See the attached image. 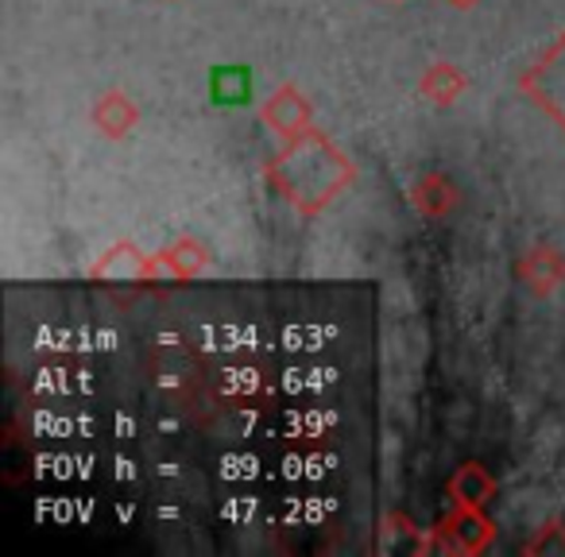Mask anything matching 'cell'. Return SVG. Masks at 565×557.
I'll use <instances>...</instances> for the list:
<instances>
[{
	"label": "cell",
	"instance_id": "6da1fadb",
	"mask_svg": "<svg viewBox=\"0 0 565 557\" xmlns=\"http://www.w3.org/2000/svg\"><path fill=\"white\" fill-rule=\"evenodd\" d=\"M267 179L302 217H318L356 182V163L322 128H310L299 140L282 143L279 156L267 163Z\"/></svg>",
	"mask_w": 565,
	"mask_h": 557
},
{
	"label": "cell",
	"instance_id": "7a4b0ae2",
	"mask_svg": "<svg viewBox=\"0 0 565 557\" xmlns=\"http://www.w3.org/2000/svg\"><path fill=\"white\" fill-rule=\"evenodd\" d=\"M519 89H523L550 120H557V128L565 132V32H562V40L519 78Z\"/></svg>",
	"mask_w": 565,
	"mask_h": 557
},
{
	"label": "cell",
	"instance_id": "3957f363",
	"mask_svg": "<svg viewBox=\"0 0 565 557\" xmlns=\"http://www.w3.org/2000/svg\"><path fill=\"white\" fill-rule=\"evenodd\" d=\"M259 120L271 128V136L279 143H291L315 128V105H310V97L302 94L295 82H287V86H279L271 97H264Z\"/></svg>",
	"mask_w": 565,
	"mask_h": 557
},
{
	"label": "cell",
	"instance_id": "277c9868",
	"mask_svg": "<svg viewBox=\"0 0 565 557\" xmlns=\"http://www.w3.org/2000/svg\"><path fill=\"white\" fill-rule=\"evenodd\" d=\"M89 275L102 279V283H159L156 279V256L140 251L132 240L113 244V248L105 251L94 267H89Z\"/></svg>",
	"mask_w": 565,
	"mask_h": 557
},
{
	"label": "cell",
	"instance_id": "5b68a950",
	"mask_svg": "<svg viewBox=\"0 0 565 557\" xmlns=\"http://www.w3.org/2000/svg\"><path fill=\"white\" fill-rule=\"evenodd\" d=\"M438 526H441V534H446L449 554L477 557V554H484L488 542L495 538V526L484 507H454Z\"/></svg>",
	"mask_w": 565,
	"mask_h": 557
},
{
	"label": "cell",
	"instance_id": "8992f818",
	"mask_svg": "<svg viewBox=\"0 0 565 557\" xmlns=\"http://www.w3.org/2000/svg\"><path fill=\"white\" fill-rule=\"evenodd\" d=\"M519 283L526 287L531 294H554L557 287H565V251L550 248V244H539V248H531L523 259H519L515 267Z\"/></svg>",
	"mask_w": 565,
	"mask_h": 557
},
{
	"label": "cell",
	"instance_id": "52a82bcc",
	"mask_svg": "<svg viewBox=\"0 0 565 557\" xmlns=\"http://www.w3.org/2000/svg\"><path fill=\"white\" fill-rule=\"evenodd\" d=\"M210 248L198 236H182L171 248L156 251V279H171V283H190L210 267Z\"/></svg>",
	"mask_w": 565,
	"mask_h": 557
},
{
	"label": "cell",
	"instance_id": "ba28073f",
	"mask_svg": "<svg viewBox=\"0 0 565 557\" xmlns=\"http://www.w3.org/2000/svg\"><path fill=\"white\" fill-rule=\"evenodd\" d=\"M89 120H94V128L105 140H125V136H132L136 125H140V105H136L125 89H109V94H102L94 101Z\"/></svg>",
	"mask_w": 565,
	"mask_h": 557
},
{
	"label": "cell",
	"instance_id": "9c48e42d",
	"mask_svg": "<svg viewBox=\"0 0 565 557\" xmlns=\"http://www.w3.org/2000/svg\"><path fill=\"white\" fill-rule=\"evenodd\" d=\"M446 495L454 500V507H484L495 500V476L480 461H465L454 469L446 484Z\"/></svg>",
	"mask_w": 565,
	"mask_h": 557
},
{
	"label": "cell",
	"instance_id": "30bf717a",
	"mask_svg": "<svg viewBox=\"0 0 565 557\" xmlns=\"http://www.w3.org/2000/svg\"><path fill=\"white\" fill-rule=\"evenodd\" d=\"M411 205L418 210V217L441 221L457 205V186L441 171L418 174V182L411 186Z\"/></svg>",
	"mask_w": 565,
	"mask_h": 557
},
{
	"label": "cell",
	"instance_id": "8fae6325",
	"mask_svg": "<svg viewBox=\"0 0 565 557\" xmlns=\"http://www.w3.org/2000/svg\"><path fill=\"white\" fill-rule=\"evenodd\" d=\"M465 89H469V78H465L454 63H446V58L430 63L423 71V78H418V94H423L430 105H441V109H449V105L461 101Z\"/></svg>",
	"mask_w": 565,
	"mask_h": 557
},
{
	"label": "cell",
	"instance_id": "7c38bea8",
	"mask_svg": "<svg viewBox=\"0 0 565 557\" xmlns=\"http://www.w3.org/2000/svg\"><path fill=\"white\" fill-rule=\"evenodd\" d=\"M213 105H248L252 101V74L244 66H217L210 78Z\"/></svg>",
	"mask_w": 565,
	"mask_h": 557
},
{
	"label": "cell",
	"instance_id": "4fadbf2b",
	"mask_svg": "<svg viewBox=\"0 0 565 557\" xmlns=\"http://www.w3.org/2000/svg\"><path fill=\"white\" fill-rule=\"evenodd\" d=\"M523 554L531 557H542V554H565V523H550L539 531V538L526 542Z\"/></svg>",
	"mask_w": 565,
	"mask_h": 557
},
{
	"label": "cell",
	"instance_id": "5bb4252c",
	"mask_svg": "<svg viewBox=\"0 0 565 557\" xmlns=\"http://www.w3.org/2000/svg\"><path fill=\"white\" fill-rule=\"evenodd\" d=\"M449 4H454V9H477L480 0H449Z\"/></svg>",
	"mask_w": 565,
	"mask_h": 557
},
{
	"label": "cell",
	"instance_id": "9a60e30c",
	"mask_svg": "<svg viewBox=\"0 0 565 557\" xmlns=\"http://www.w3.org/2000/svg\"><path fill=\"white\" fill-rule=\"evenodd\" d=\"M392 4H403V0H392Z\"/></svg>",
	"mask_w": 565,
	"mask_h": 557
}]
</instances>
